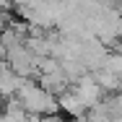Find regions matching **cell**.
Listing matches in <instances>:
<instances>
[{
  "instance_id": "cell-1",
  "label": "cell",
  "mask_w": 122,
  "mask_h": 122,
  "mask_svg": "<svg viewBox=\"0 0 122 122\" xmlns=\"http://www.w3.org/2000/svg\"><path fill=\"white\" fill-rule=\"evenodd\" d=\"M16 96L21 99L24 109L34 117H44V114H57L60 104H57V94L47 91L36 78H26L21 83V88L16 91Z\"/></svg>"
},
{
  "instance_id": "cell-2",
  "label": "cell",
  "mask_w": 122,
  "mask_h": 122,
  "mask_svg": "<svg viewBox=\"0 0 122 122\" xmlns=\"http://www.w3.org/2000/svg\"><path fill=\"white\" fill-rule=\"evenodd\" d=\"M57 104H60V112H62V114H68V117H73V120L83 117V114H86V109H88L73 86H68L65 91H60V94H57Z\"/></svg>"
},
{
  "instance_id": "cell-3",
  "label": "cell",
  "mask_w": 122,
  "mask_h": 122,
  "mask_svg": "<svg viewBox=\"0 0 122 122\" xmlns=\"http://www.w3.org/2000/svg\"><path fill=\"white\" fill-rule=\"evenodd\" d=\"M94 81L99 83V88H101L104 94H114V91L122 88V75L114 73L109 65H101L99 70H94Z\"/></svg>"
}]
</instances>
